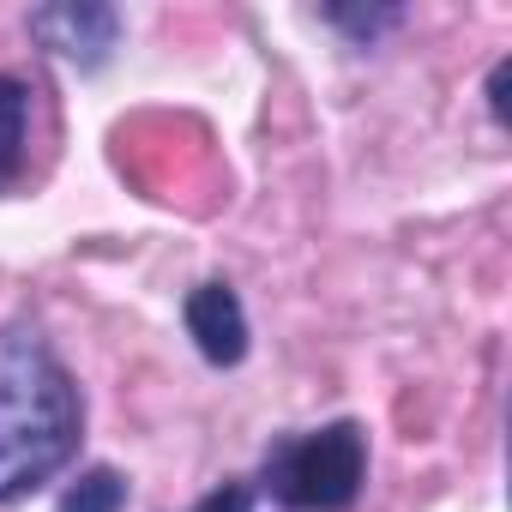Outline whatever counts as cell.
Wrapping results in <instances>:
<instances>
[{
	"mask_svg": "<svg viewBox=\"0 0 512 512\" xmlns=\"http://www.w3.org/2000/svg\"><path fill=\"white\" fill-rule=\"evenodd\" d=\"M85 392L37 320L0 326V506H19L73 470Z\"/></svg>",
	"mask_w": 512,
	"mask_h": 512,
	"instance_id": "6da1fadb",
	"label": "cell"
},
{
	"mask_svg": "<svg viewBox=\"0 0 512 512\" xmlns=\"http://www.w3.org/2000/svg\"><path fill=\"white\" fill-rule=\"evenodd\" d=\"M247 488L278 512H350L368 488V428L356 416L290 428L260 452V470Z\"/></svg>",
	"mask_w": 512,
	"mask_h": 512,
	"instance_id": "7a4b0ae2",
	"label": "cell"
},
{
	"mask_svg": "<svg viewBox=\"0 0 512 512\" xmlns=\"http://www.w3.org/2000/svg\"><path fill=\"white\" fill-rule=\"evenodd\" d=\"M25 31H31V43H37L43 55L67 61V67H79V73H97V67L115 61L127 19H121L115 7H103V0H61V7H37V13L25 19Z\"/></svg>",
	"mask_w": 512,
	"mask_h": 512,
	"instance_id": "3957f363",
	"label": "cell"
},
{
	"mask_svg": "<svg viewBox=\"0 0 512 512\" xmlns=\"http://www.w3.org/2000/svg\"><path fill=\"white\" fill-rule=\"evenodd\" d=\"M181 326H187V338H193V350H199L205 368H241L247 350H253L247 308H241L235 284H223V278H205L199 290H187Z\"/></svg>",
	"mask_w": 512,
	"mask_h": 512,
	"instance_id": "277c9868",
	"label": "cell"
},
{
	"mask_svg": "<svg viewBox=\"0 0 512 512\" xmlns=\"http://www.w3.org/2000/svg\"><path fill=\"white\" fill-rule=\"evenodd\" d=\"M31 85L19 73H0V193H13L31 163Z\"/></svg>",
	"mask_w": 512,
	"mask_h": 512,
	"instance_id": "5b68a950",
	"label": "cell"
},
{
	"mask_svg": "<svg viewBox=\"0 0 512 512\" xmlns=\"http://www.w3.org/2000/svg\"><path fill=\"white\" fill-rule=\"evenodd\" d=\"M127 476L115 470V464H85L67 488H61V500H55V512H127Z\"/></svg>",
	"mask_w": 512,
	"mask_h": 512,
	"instance_id": "8992f818",
	"label": "cell"
},
{
	"mask_svg": "<svg viewBox=\"0 0 512 512\" xmlns=\"http://www.w3.org/2000/svg\"><path fill=\"white\" fill-rule=\"evenodd\" d=\"M320 19H326L332 31H344L350 49H374V43H380L386 31H398L410 13H404V7H326Z\"/></svg>",
	"mask_w": 512,
	"mask_h": 512,
	"instance_id": "52a82bcc",
	"label": "cell"
},
{
	"mask_svg": "<svg viewBox=\"0 0 512 512\" xmlns=\"http://www.w3.org/2000/svg\"><path fill=\"white\" fill-rule=\"evenodd\" d=\"M253 506H260V500H253V488L247 482H217L211 494H199L187 512H253Z\"/></svg>",
	"mask_w": 512,
	"mask_h": 512,
	"instance_id": "ba28073f",
	"label": "cell"
},
{
	"mask_svg": "<svg viewBox=\"0 0 512 512\" xmlns=\"http://www.w3.org/2000/svg\"><path fill=\"white\" fill-rule=\"evenodd\" d=\"M506 73H512V61H494V73H488V85H482V97H488V115H494V127H506Z\"/></svg>",
	"mask_w": 512,
	"mask_h": 512,
	"instance_id": "9c48e42d",
	"label": "cell"
}]
</instances>
